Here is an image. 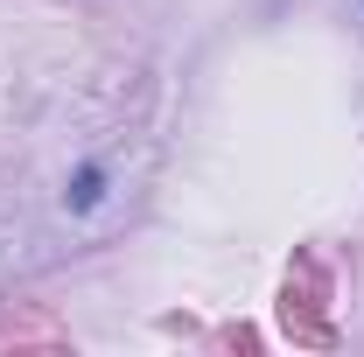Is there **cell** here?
<instances>
[{
	"label": "cell",
	"instance_id": "1",
	"mask_svg": "<svg viewBox=\"0 0 364 357\" xmlns=\"http://www.w3.org/2000/svg\"><path fill=\"white\" fill-rule=\"evenodd\" d=\"M98 169H85V176H77V189H70V203H77V211H91V203H98Z\"/></svg>",
	"mask_w": 364,
	"mask_h": 357
}]
</instances>
